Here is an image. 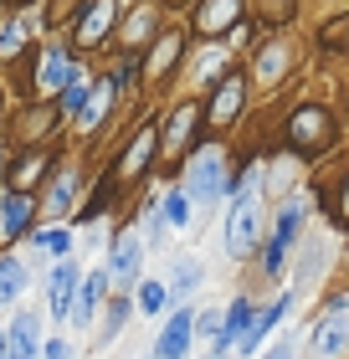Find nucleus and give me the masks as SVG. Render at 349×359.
<instances>
[{"label":"nucleus","mask_w":349,"mask_h":359,"mask_svg":"<svg viewBox=\"0 0 349 359\" xmlns=\"http://www.w3.org/2000/svg\"><path fill=\"white\" fill-rule=\"evenodd\" d=\"M257 221H262V205H257V190L246 185L237 195V205H231V221H226V252L231 257H242L257 241Z\"/></svg>","instance_id":"1"},{"label":"nucleus","mask_w":349,"mask_h":359,"mask_svg":"<svg viewBox=\"0 0 349 359\" xmlns=\"http://www.w3.org/2000/svg\"><path fill=\"white\" fill-rule=\"evenodd\" d=\"M344 349H349V298H339L319 323H313V354L339 359Z\"/></svg>","instance_id":"2"},{"label":"nucleus","mask_w":349,"mask_h":359,"mask_svg":"<svg viewBox=\"0 0 349 359\" xmlns=\"http://www.w3.org/2000/svg\"><path fill=\"white\" fill-rule=\"evenodd\" d=\"M226 185H221V154H201L190 165V201H216V195H221Z\"/></svg>","instance_id":"3"},{"label":"nucleus","mask_w":349,"mask_h":359,"mask_svg":"<svg viewBox=\"0 0 349 359\" xmlns=\"http://www.w3.org/2000/svg\"><path fill=\"white\" fill-rule=\"evenodd\" d=\"M190 329H195L190 308H185V313H175L170 329H164V339L154 344V359H180V354H185V344H190Z\"/></svg>","instance_id":"4"},{"label":"nucleus","mask_w":349,"mask_h":359,"mask_svg":"<svg viewBox=\"0 0 349 359\" xmlns=\"http://www.w3.org/2000/svg\"><path fill=\"white\" fill-rule=\"evenodd\" d=\"M298 221H303V205H288V210H282L277 236H272V247H268V267H272V272L282 267V252H288V241L298 236Z\"/></svg>","instance_id":"5"},{"label":"nucleus","mask_w":349,"mask_h":359,"mask_svg":"<svg viewBox=\"0 0 349 359\" xmlns=\"http://www.w3.org/2000/svg\"><path fill=\"white\" fill-rule=\"evenodd\" d=\"M72 292H77V267H72V262H62V267L52 272V313H57V318H67Z\"/></svg>","instance_id":"6"},{"label":"nucleus","mask_w":349,"mask_h":359,"mask_svg":"<svg viewBox=\"0 0 349 359\" xmlns=\"http://www.w3.org/2000/svg\"><path fill=\"white\" fill-rule=\"evenodd\" d=\"M26 221H31V195L26 190H15L6 205H0V231L6 236H21L26 231Z\"/></svg>","instance_id":"7"},{"label":"nucleus","mask_w":349,"mask_h":359,"mask_svg":"<svg viewBox=\"0 0 349 359\" xmlns=\"http://www.w3.org/2000/svg\"><path fill=\"white\" fill-rule=\"evenodd\" d=\"M11 359H37V313H21L15 318V329H11Z\"/></svg>","instance_id":"8"},{"label":"nucleus","mask_w":349,"mask_h":359,"mask_svg":"<svg viewBox=\"0 0 349 359\" xmlns=\"http://www.w3.org/2000/svg\"><path fill=\"white\" fill-rule=\"evenodd\" d=\"M246 329H252V303H231V313H226V323H221V339H216V349H231Z\"/></svg>","instance_id":"9"},{"label":"nucleus","mask_w":349,"mask_h":359,"mask_svg":"<svg viewBox=\"0 0 349 359\" xmlns=\"http://www.w3.org/2000/svg\"><path fill=\"white\" fill-rule=\"evenodd\" d=\"M26 292V267L15 257H0V303H15Z\"/></svg>","instance_id":"10"},{"label":"nucleus","mask_w":349,"mask_h":359,"mask_svg":"<svg viewBox=\"0 0 349 359\" xmlns=\"http://www.w3.org/2000/svg\"><path fill=\"white\" fill-rule=\"evenodd\" d=\"M77 77V67L67 62V52H46V62H41V88H62V83H72Z\"/></svg>","instance_id":"11"},{"label":"nucleus","mask_w":349,"mask_h":359,"mask_svg":"<svg viewBox=\"0 0 349 359\" xmlns=\"http://www.w3.org/2000/svg\"><path fill=\"white\" fill-rule=\"evenodd\" d=\"M108 267H113V277H134V272H139V241L124 236L119 247H113V262H108Z\"/></svg>","instance_id":"12"},{"label":"nucleus","mask_w":349,"mask_h":359,"mask_svg":"<svg viewBox=\"0 0 349 359\" xmlns=\"http://www.w3.org/2000/svg\"><path fill=\"white\" fill-rule=\"evenodd\" d=\"M237 21V0H211V6H201V31H221Z\"/></svg>","instance_id":"13"},{"label":"nucleus","mask_w":349,"mask_h":359,"mask_svg":"<svg viewBox=\"0 0 349 359\" xmlns=\"http://www.w3.org/2000/svg\"><path fill=\"white\" fill-rule=\"evenodd\" d=\"M113 11H119V6H113V0H98V6H93V15H88V21H82V31H77V36H82V41H98V36H103V31H108Z\"/></svg>","instance_id":"14"},{"label":"nucleus","mask_w":349,"mask_h":359,"mask_svg":"<svg viewBox=\"0 0 349 359\" xmlns=\"http://www.w3.org/2000/svg\"><path fill=\"white\" fill-rule=\"evenodd\" d=\"M237 103H242V83H237V77H226V83H221V93H216L211 118H216V123H226L231 113H237Z\"/></svg>","instance_id":"15"},{"label":"nucleus","mask_w":349,"mask_h":359,"mask_svg":"<svg viewBox=\"0 0 349 359\" xmlns=\"http://www.w3.org/2000/svg\"><path fill=\"white\" fill-rule=\"evenodd\" d=\"M282 313H288V298H277V303L268 308V313H262V323H257V329H246V334H242V344H246V349H252V344H262V334H272V323H277Z\"/></svg>","instance_id":"16"},{"label":"nucleus","mask_w":349,"mask_h":359,"mask_svg":"<svg viewBox=\"0 0 349 359\" xmlns=\"http://www.w3.org/2000/svg\"><path fill=\"white\" fill-rule=\"evenodd\" d=\"M164 298H170V292H164L159 283H144V287H139V313H149V318L164 313Z\"/></svg>","instance_id":"17"},{"label":"nucleus","mask_w":349,"mask_h":359,"mask_svg":"<svg viewBox=\"0 0 349 359\" xmlns=\"http://www.w3.org/2000/svg\"><path fill=\"white\" fill-rule=\"evenodd\" d=\"M149 149H154V128H149V134H139L134 139V149H129V159H124V175H134L144 159H149Z\"/></svg>","instance_id":"18"},{"label":"nucleus","mask_w":349,"mask_h":359,"mask_svg":"<svg viewBox=\"0 0 349 359\" xmlns=\"http://www.w3.org/2000/svg\"><path fill=\"white\" fill-rule=\"evenodd\" d=\"M113 93H119L113 83H103V88H98V93L88 97V108H82V123H98V113H103V103H113Z\"/></svg>","instance_id":"19"},{"label":"nucleus","mask_w":349,"mask_h":359,"mask_svg":"<svg viewBox=\"0 0 349 359\" xmlns=\"http://www.w3.org/2000/svg\"><path fill=\"white\" fill-rule=\"evenodd\" d=\"M93 308H98V283H88V287H82V298H77V308H72V313H77V323H88V318H93Z\"/></svg>","instance_id":"20"},{"label":"nucleus","mask_w":349,"mask_h":359,"mask_svg":"<svg viewBox=\"0 0 349 359\" xmlns=\"http://www.w3.org/2000/svg\"><path fill=\"white\" fill-rule=\"evenodd\" d=\"M293 128H298V139H308V134L319 139V134H324V118H319V113H298V123H293Z\"/></svg>","instance_id":"21"},{"label":"nucleus","mask_w":349,"mask_h":359,"mask_svg":"<svg viewBox=\"0 0 349 359\" xmlns=\"http://www.w3.org/2000/svg\"><path fill=\"white\" fill-rule=\"evenodd\" d=\"M82 103H88V88H82L77 77H72V83H67V93H62V108H67V113H77Z\"/></svg>","instance_id":"22"},{"label":"nucleus","mask_w":349,"mask_h":359,"mask_svg":"<svg viewBox=\"0 0 349 359\" xmlns=\"http://www.w3.org/2000/svg\"><path fill=\"white\" fill-rule=\"evenodd\" d=\"M277 72H282V52H277V46H268V52H262V77L272 83Z\"/></svg>","instance_id":"23"},{"label":"nucleus","mask_w":349,"mask_h":359,"mask_svg":"<svg viewBox=\"0 0 349 359\" xmlns=\"http://www.w3.org/2000/svg\"><path fill=\"white\" fill-rule=\"evenodd\" d=\"M37 247H46V252H67L72 241H67V231H52V236H37Z\"/></svg>","instance_id":"24"},{"label":"nucleus","mask_w":349,"mask_h":359,"mask_svg":"<svg viewBox=\"0 0 349 359\" xmlns=\"http://www.w3.org/2000/svg\"><path fill=\"white\" fill-rule=\"evenodd\" d=\"M67 201H72V175H67V180H62V185L52 190V210H62V205H67Z\"/></svg>","instance_id":"25"},{"label":"nucleus","mask_w":349,"mask_h":359,"mask_svg":"<svg viewBox=\"0 0 349 359\" xmlns=\"http://www.w3.org/2000/svg\"><path fill=\"white\" fill-rule=\"evenodd\" d=\"M21 36H26V31H21V26H11L6 36H0V57H6V52H15V46H21Z\"/></svg>","instance_id":"26"},{"label":"nucleus","mask_w":349,"mask_h":359,"mask_svg":"<svg viewBox=\"0 0 349 359\" xmlns=\"http://www.w3.org/2000/svg\"><path fill=\"white\" fill-rule=\"evenodd\" d=\"M185 210H190V205H185V195H175V201L164 205V216H170V221H185Z\"/></svg>","instance_id":"27"},{"label":"nucleus","mask_w":349,"mask_h":359,"mask_svg":"<svg viewBox=\"0 0 349 359\" xmlns=\"http://www.w3.org/2000/svg\"><path fill=\"white\" fill-rule=\"evenodd\" d=\"M195 283H201V272H195V267H185V272L175 277V287H180V292H185V287H195Z\"/></svg>","instance_id":"28"},{"label":"nucleus","mask_w":349,"mask_h":359,"mask_svg":"<svg viewBox=\"0 0 349 359\" xmlns=\"http://www.w3.org/2000/svg\"><path fill=\"white\" fill-rule=\"evenodd\" d=\"M268 359H293V349H288V344H277V349H272Z\"/></svg>","instance_id":"29"},{"label":"nucleus","mask_w":349,"mask_h":359,"mask_svg":"<svg viewBox=\"0 0 349 359\" xmlns=\"http://www.w3.org/2000/svg\"><path fill=\"white\" fill-rule=\"evenodd\" d=\"M0 359H6V334H0Z\"/></svg>","instance_id":"30"},{"label":"nucleus","mask_w":349,"mask_h":359,"mask_svg":"<svg viewBox=\"0 0 349 359\" xmlns=\"http://www.w3.org/2000/svg\"><path fill=\"white\" fill-rule=\"evenodd\" d=\"M344 210H349V190H344Z\"/></svg>","instance_id":"31"}]
</instances>
